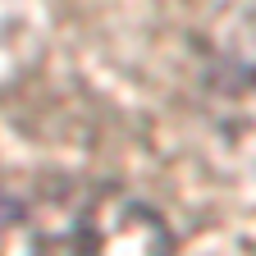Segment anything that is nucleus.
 Segmentation results:
<instances>
[{"label": "nucleus", "instance_id": "obj_2", "mask_svg": "<svg viewBox=\"0 0 256 256\" xmlns=\"http://www.w3.org/2000/svg\"><path fill=\"white\" fill-rule=\"evenodd\" d=\"M10 206H14V192L0 183V252H5V229H10Z\"/></svg>", "mask_w": 256, "mask_h": 256}, {"label": "nucleus", "instance_id": "obj_1", "mask_svg": "<svg viewBox=\"0 0 256 256\" xmlns=\"http://www.w3.org/2000/svg\"><path fill=\"white\" fill-rule=\"evenodd\" d=\"M174 238L114 183H37L14 192L0 256H170Z\"/></svg>", "mask_w": 256, "mask_h": 256}]
</instances>
